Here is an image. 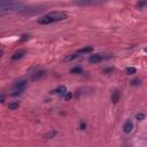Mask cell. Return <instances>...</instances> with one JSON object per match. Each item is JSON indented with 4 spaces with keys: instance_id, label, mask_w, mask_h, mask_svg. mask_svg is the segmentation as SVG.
I'll return each instance as SVG.
<instances>
[{
    "instance_id": "cell-1",
    "label": "cell",
    "mask_w": 147,
    "mask_h": 147,
    "mask_svg": "<svg viewBox=\"0 0 147 147\" xmlns=\"http://www.w3.org/2000/svg\"><path fill=\"white\" fill-rule=\"evenodd\" d=\"M26 6L22 2H14V1H1L0 2V10L1 11H14L20 10L22 11Z\"/></svg>"
},
{
    "instance_id": "cell-2",
    "label": "cell",
    "mask_w": 147,
    "mask_h": 147,
    "mask_svg": "<svg viewBox=\"0 0 147 147\" xmlns=\"http://www.w3.org/2000/svg\"><path fill=\"white\" fill-rule=\"evenodd\" d=\"M47 15L51 17L52 22L63 21V20H65V18L68 17V15H67L64 11H53V13H49V14H47Z\"/></svg>"
},
{
    "instance_id": "cell-3",
    "label": "cell",
    "mask_w": 147,
    "mask_h": 147,
    "mask_svg": "<svg viewBox=\"0 0 147 147\" xmlns=\"http://www.w3.org/2000/svg\"><path fill=\"white\" fill-rule=\"evenodd\" d=\"M42 9H40V7H25L22 11H20L22 15H34V14H37V13H39V11H41Z\"/></svg>"
},
{
    "instance_id": "cell-4",
    "label": "cell",
    "mask_w": 147,
    "mask_h": 147,
    "mask_svg": "<svg viewBox=\"0 0 147 147\" xmlns=\"http://www.w3.org/2000/svg\"><path fill=\"white\" fill-rule=\"evenodd\" d=\"M26 85H28V80H25V79H20V80H17V82H15L14 83V85H13V90H25V87H26Z\"/></svg>"
},
{
    "instance_id": "cell-5",
    "label": "cell",
    "mask_w": 147,
    "mask_h": 147,
    "mask_svg": "<svg viewBox=\"0 0 147 147\" xmlns=\"http://www.w3.org/2000/svg\"><path fill=\"white\" fill-rule=\"evenodd\" d=\"M67 93H68L67 87L63 86V85H61V86L56 87L55 90H52V91H51V94H59V95H61V96H64Z\"/></svg>"
},
{
    "instance_id": "cell-6",
    "label": "cell",
    "mask_w": 147,
    "mask_h": 147,
    "mask_svg": "<svg viewBox=\"0 0 147 147\" xmlns=\"http://www.w3.org/2000/svg\"><path fill=\"white\" fill-rule=\"evenodd\" d=\"M132 130H133V122H132V119L129 118L127 121H125V123L123 125V131H124V133H131Z\"/></svg>"
},
{
    "instance_id": "cell-7",
    "label": "cell",
    "mask_w": 147,
    "mask_h": 147,
    "mask_svg": "<svg viewBox=\"0 0 147 147\" xmlns=\"http://www.w3.org/2000/svg\"><path fill=\"white\" fill-rule=\"evenodd\" d=\"M105 57L101 55V54H93L88 57V62L90 63H98V62H101Z\"/></svg>"
},
{
    "instance_id": "cell-8",
    "label": "cell",
    "mask_w": 147,
    "mask_h": 147,
    "mask_svg": "<svg viewBox=\"0 0 147 147\" xmlns=\"http://www.w3.org/2000/svg\"><path fill=\"white\" fill-rule=\"evenodd\" d=\"M38 23L41 24V25H47V24H51L53 22H52L51 17L48 15H45V16H41V17L38 18Z\"/></svg>"
},
{
    "instance_id": "cell-9",
    "label": "cell",
    "mask_w": 147,
    "mask_h": 147,
    "mask_svg": "<svg viewBox=\"0 0 147 147\" xmlns=\"http://www.w3.org/2000/svg\"><path fill=\"white\" fill-rule=\"evenodd\" d=\"M44 75H45V70H37L32 74L31 79L32 80H39L41 77H44Z\"/></svg>"
},
{
    "instance_id": "cell-10",
    "label": "cell",
    "mask_w": 147,
    "mask_h": 147,
    "mask_svg": "<svg viewBox=\"0 0 147 147\" xmlns=\"http://www.w3.org/2000/svg\"><path fill=\"white\" fill-rule=\"evenodd\" d=\"M24 54H25L24 51H18V52H16V53H14V54L11 55V60L16 61V60H18V59H22V57L24 56Z\"/></svg>"
},
{
    "instance_id": "cell-11",
    "label": "cell",
    "mask_w": 147,
    "mask_h": 147,
    "mask_svg": "<svg viewBox=\"0 0 147 147\" xmlns=\"http://www.w3.org/2000/svg\"><path fill=\"white\" fill-rule=\"evenodd\" d=\"M119 99H121V93L118 91L113 92V94H111V101H113V103H117L119 101Z\"/></svg>"
},
{
    "instance_id": "cell-12",
    "label": "cell",
    "mask_w": 147,
    "mask_h": 147,
    "mask_svg": "<svg viewBox=\"0 0 147 147\" xmlns=\"http://www.w3.org/2000/svg\"><path fill=\"white\" fill-rule=\"evenodd\" d=\"M79 56V53H74V54H69L64 57V61L65 62H70V61H74L75 59H77Z\"/></svg>"
},
{
    "instance_id": "cell-13",
    "label": "cell",
    "mask_w": 147,
    "mask_h": 147,
    "mask_svg": "<svg viewBox=\"0 0 147 147\" xmlns=\"http://www.w3.org/2000/svg\"><path fill=\"white\" fill-rule=\"evenodd\" d=\"M56 134H57V132H56L55 130H52V131L46 132V133L44 134V138H46V139H52V138H54Z\"/></svg>"
},
{
    "instance_id": "cell-14",
    "label": "cell",
    "mask_w": 147,
    "mask_h": 147,
    "mask_svg": "<svg viewBox=\"0 0 147 147\" xmlns=\"http://www.w3.org/2000/svg\"><path fill=\"white\" fill-rule=\"evenodd\" d=\"M70 72H71V74H75V75H79V74L83 72V68L79 67V65H76V67H74L72 69H70Z\"/></svg>"
},
{
    "instance_id": "cell-15",
    "label": "cell",
    "mask_w": 147,
    "mask_h": 147,
    "mask_svg": "<svg viewBox=\"0 0 147 147\" xmlns=\"http://www.w3.org/2000/svg\"><path fill=\"white\" fill-rule=\"evenodd\" d=\"M92 51H93V47H92V46H86V47L79 49L77 53H79V54H85V53H91Z\"/></svg>"
},
{
    "instance_id": "cell-16",
    "label": "cell",
    "mask_w": 147,
    "mask_h": 147,
    "mask_svg": "<svg viewBox=\"0 0 147 147\" xmlns=\"http://www.w3.org/2000/svg\"><path fill=\"white\" fill-rule=\"evenodd\" d=\"M99 2H95V1H77L75 2V5H79V6H87V5H96Z\"/></svg>"
},
{
    "instance_id": "cell-17",
    "label": "cell",
    "mask_w": 147,
    "mask_h": 147,
    "mask_svg": "<svg viewBox=\"0 0 147 147\" xmlns=\"http://www.w3.org/2000/svg\"><path fill=\"white\" fill-rule=\"evenodd\" d=\"M18 107H20V103H18L17 101H15V102H10V103L8 105V109H9V110H16Z\"/></svg>"
},
{
    "instance_id": "cell-18",
    "label": "cell",
    "mask_w": 147,
    "mask_h": 147,
    "mask_svg": "<svg viewBox=\"0 0 147 147\" xmlns=\"http://www.w3.org/2000/svg\"><path fill=\"white\" fill-rule=\"evenodd\" d=\"M125 72H126V75H133V74L137 72V69L134 67H129V68L125 69Z\"/></svg>"
},
{
    "instance_id": "cell-19",
    "label": "cell",
    "mask_w": 147,
    "mask_h": 147,
    "mask_svg": "<svg viewBox=\"0 0 147 147\" xmlns=\"http://www.w3.org/2000/svg\"><path fill=\"white\" fill-rule=\"evenodd\" d=\"M23 92H24L23 90H13V91L10 92V95H11V96H17V95H21Z\"/></svg>"
},
{
    "instance_id": "cell-20",
    "label": "cell",
    "mask_w": 147,
    "mask_h": 147,
    "mask_svg": "<svg viewBox=\"0 0 147 147\" xmlns=\"http://www.w3.org/2000/svg\"><path fill=\"white\" fill-rule=\"evenodd\" d=\"M137 7H138L139 9H142V8L147 7V1H139V2L137 3Z\"/></svg>"
},
{
    "instance_id": "cell-21",
    "label": "cell",
    "mask_w": 147,
    "mask_h": 147,
    "mask_svg": "<svg viewBox=\"0 0 147 147\" xmlns=\"http://www.w3.org/2000/svg\"><path fill=\"white\" fill-rule=\"evenodd\" d=\"M136 118H137L138 121H142V119L145 118V114H142V113H139V114H137V115H136Z\"/></svg>"
},
{
    "instance_id": "cell-22",
    "label": "cell",
    "mask_w": 147,
    "mask_h": 147,
    "mask_svg": "<svg viewBox=\"0 0 147 147\" xmlns=\"http://www.w3.org/2000/svg\"><path fill=\"white\" fill-rule=\"evenodd\" d=\"M86 126H87V124H86L85 122H80V123H79V130H85Z\"/></svg>"
},
{
    "instance_id": "cell-23",
    "label": "cell",
    "mask_w": 147,
    "mask_h": 147,
    "mask_svg": "<svg viewBox=\"0 0 147 147\" xmlns=\"http://www.w3.org/2000/svg\"><path fill=\"white\" fill-rule=\"evenodd\" d=\"M72 96H74V94H72L71 92H68V93L64 95V99H65V100H70Z\"/></svg>"
},
{
    "instance_id": "cell-24",
    "label": "cell",
    "mask_w": 147,
    "mask_h": 147,
    "mask_svg": "<svg viewBox=\"0 0 147 147\" xmlns=\"http://www.w3.org/2000/svg\"><path fill=\"white\" fill-rule=\"evenodd\" d=\"M140 83V79H133V80H131V84L132 85H138Z\"/></svg>"
},
{
    "instance_id": "cell-25",
    "label": "cell",
    "mask_w": 147,
    "mask_h": 147,
    "mask_svg": "<svg viewBox=\"0 0 147 147\" xmlns=\"http://www.w3.org/2000/svg\"><path fill=\"white\" fill-rule=\"evenodd\" d=\"M29 38H30V36H29V34H24V36H22L21 41H24V40H26V39H29Z\"/></svg>"
},
{
    "instance_id": "cell-26",
    "label": "cell",
    "mask_w": 147,
    "mask_h": 147,
    "mask_svg": "<svg viewBox=\"0 0 147 147\" xmlns=\"http://www.w3.org/2000/svg\"><path fill=\"white\" fill-rule=\"evenodd\" d=\"M109 71H113V68H108V69L105 70V72H109Z\"/></svg>"
},
{
    "instance_id": "cell-27",
    "label": "cell",
    "mask_w": 147,
    "mask_h": 147,
    "mask_svg": "<svg viewBox=\"0 0 147 147\" xmlns=\"http://www.w3.org/2000/svg\"><path fill=\"white\" fill-rule=\"evenodd\" d=\"M1 102H5V95L1 94Z\"/></svg>"
},
{
    "instance_id": "cell-28",
    "label": "cell",
    "mask_w": 147,
    "mask_h": 147,
    "mask_svg": "<svg viewBox=\"0 0 147 147\" xmlns=\"http://www.w3.org/2000/svg\"><path fill=\"white\" fill-rule=\"evenodd\" d=\"M144 51H145V52H146V53H147V47H146V48H145V49H144Z\"/></svg>"
}]
</instances>
